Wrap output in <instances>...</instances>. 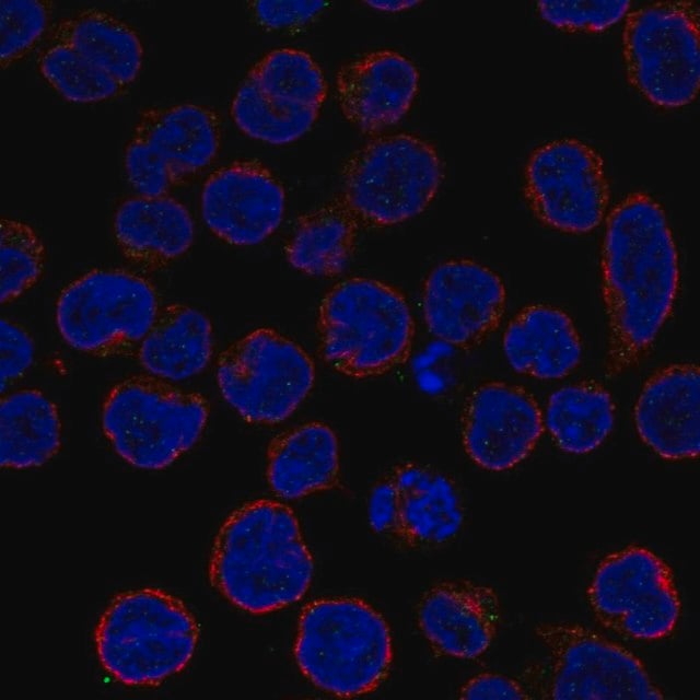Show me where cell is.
I'll list each match as a JSON object with an SVG mask.
<instances>
[{
  "label": "cell",
  "instance_id": "1",
  "mask_svg": "<svg viewBox=\"0 0 700 700\" xmlns=\"http://www.w3.org/2000/svg\"><path fill=\"white\" fill-rule=\"evenodd\" d=\"M602 275L609 326L606 373L615 376L653 343L679 287L673 233L663 207L649 194L632 192L609 213Z\"/></svg>",
  "mask_w": 700,
  "mask_h": 700
},
{
  "label": "cell",
  "instance_id": "2",
  "mask_svg": "<svg viewBox=\"0 0 700 700\" xmlns=\"http://www.w3.org/2000/svg\"><path fill=\"white\" fill-rule=\"evenodd\" d=\"M314 568L293 511L279 501L258 499L234 510L221 525L209 578L230 604L265 615L300 600Z\"/></svg>",
  "mask_w": 700,
  "mask_h": 700
},
{
  "label": "cell",
  "instance_id": "3",
  "mask_svg": "<svg viewBox=\"0 0 700 700\" xmlns=\"http://www.w3.org/2000/svg\"><path fill=\"white\" fill-rule=\"evenodd\" d=\"M199 627L188 607L155 587L115 596L94 631L97 658L107 674L131 687L158 686L192 658Z\"/></svg>",
  "mask_w": 700,
  "mask_h": 700
},
{
  "label": "cell",
  "instance_id": "4",
  "mask_svg": "<svg viewBox=\"0 0 700 700\" xmlns=\"http://www.w3.org/2000/svg\"><path fill=\"white\" fill-rule=\"evenodd\" d=\"M393 654L387 621L360 598H319L302 609L295 662L327 693L357 697L374 691L387 677Z\"/></svg>",
  "mask_w": 700,
  "mask_h": 700
},
{
  "label": "cell",
  "instance_id": "5",
  "mask_svg": "<svg viewBox=\"0 0 700 700\" xmlns=\"http://www.w3.org/2000/svg\"><path fill=\"white\" fill-rule=\"evenodd\" d=\"M319 351L349 377L383 375L406 362L415 324L404 295L375 279L354 277L335 284L317 316Z\"/></svg>",
  "mask_w": 700,
  "mask_h": 700
},
{
  "label": "cell",
  "instance_id": "6",
  "mask_svg": "<svg viewBox=\"0 0 700 700\" xmlns=\"http://www.w3.org/2000/svg\"><path fill=\"white\" fill-rule=\"evenodd\" d=\"M209 404L151 375H133L115 384L101 409V425L115 453L144 470L168 467L200 439Z\"/></svg>",
  "mask_w": 700,
  "mask_h": 700
},
{
  "label": "cell",
  "instance_id": "7",
  "mask_svg": "<svg viewBox=\"0 0 700 700\" xmlns=\"http://www.w3.org/2000/svg\"><path fill=\"white\" fill-rule=\"evenodd\" d=\"M339 196L360 224L390 226L420 214L443 180L435 148L409 133L377 137L342 168Z\"/></svg>",
  "mask_w": 700,
  "mask_h": 700
},
{
  "label": "cell",
  "instance_id": "8",
  "mask_svg": "<svg viewBox=\"0 0 700 700\" xmlns=\"http://www.w3.org/2000/svg\"><path fill=\"white\" fill-rule=\"evenodd\" d=\"M160 310L159 294L145 278L117 268L94 269L60 292L55 320L74 350L115 358L137 352Z\"/></svg>",
  "mask_w": 700,
  "mask_h": 700
},
{
  "label": "cell",
  "instance_id": "9",
  "mask_svg": "<svg viewBox=\"0 0 700 700\" xmlns=\"http://www.w3.org/2000/svg\"><path fill=\"white\" fill-rule=\"evenodd\" d=\"M622 50L628 78L653 105L677 108L699 90V10L693 1L645 3L626 15Z\"/></svg>",
  "mask_w": 700,
  "mask_h": 700
},
{
  "label": "cell",
  "instance_id": "10",
  "mask_svg": "<svg viewBox=\"0 0 700 700\" xmlns=\"http://www.w3.org/2000/svg\"><path fill=\"white\" fill-rule=\"evenodd\" d=\"M215 374L223 398L245 421L276 424L307 397L315 365L295 341L260 327L220 353Z\"/></svg>",
  "mask_w": 700,
  "mask_h": 700
},
{
  "label": "cell",
  "instance_id": "11",
  "mask_svg": "<svg viewBox=\"0 0 700 700\" xmlns=\"http://www.w3.org/2000/svg\"><path fill=\"white\" fill-rule=\"evenodd\" d=\"M536 634L549 653L539 673L548 699H663L644 664L622 645L571 622H546Z\"/></svg>",
  "mask_w": 700,
  "mask_h": 700
},
{
  "label": "cell",
  "instance_id": "12",
  "mask_svg": "<svg viewBox=\"0 0 700 700\" xmlns=\"http://www.w3.org/2000/svg\"><path fill=\"white\" fill-rule=\"evenodd\" d=\"M596 619L617 634L643 642L669 637L681 600L667 562L643 546L610 552L597 564L587 588Z\"/></svg>",
  "mask_w": 700,
  "mask_h": 700
},
{
  "label": "cell",
  "instance_id": "13",
  "mask_svg": "<svg viewBox=\"0 0 700 700\" xmlns=\"http://www.w3.org/2000/svg\"><path fill=\"white\" fill-rule=\"evenodd\" d=\"M525 195L546 226L571 234L588 233L602 223L609 202L603 159L576 138L546 142L528 158Z\"/></svg>",
  "mask_w": 700,
  "mask_h": 700
},
{
  "label": "cell",
  "instance_id": "14",
  "mask_svg": "<svg viewBox=\"0 0 700 700\" xmlns=\"http://www.w3.org/2000/svg\"><path fill=\"white\" fill-rule=\"evenodd\" d=\"M285 203L282 183L257 160H238L215 170L200 196L207 228L235 246H253L268 238L280 226Z\"/></svg>",
  "mask_w": 700,
  "mask_h": 700
},
{
  "label": "cell",
  "instance_id": "15",
  "mask_svg": "<svg viewBox=\"0 0 700 700\" xmlns=\"http://www.w3.org/2000/svg\"><path fill=\"white\" fill-rule=\"evenodd\" d=\"M505 298L504 284L494 271L469 259H452L435 266L427 277L422 311L433 336L466 348L494 330Z\"/></svg>",
  "mask_w": 700,
  "mask_h": 700
},
{
  "label": "cell",
  "instance_id": "16",
  "mask_svg": "<svg viewBox=\"0 0 700 700\" xmlns=\"http://www.w3.org/2000/svg\"><path fill=\"white\" fill-rule=\"evenodd\" d=\"M544 417L523 387L489 382L468 397L462 415V440L470 459L489 471L509 470L535 448Z\"/></svg>",
  "mask_w": 700,
  "mask_h": 700
},
{
  "label": "cell",
  "instance_id": "17",
  "mask_svg": "<svg viewBox=\"0 0 700 700\" xmlns=\"http://www.w3.org/2000/svg\"><path fill=\"white\" fill-rule=\"evenodd\" d=\"M500 612V599L491 586L446 580L424 592L417 607V622L435 652L472 661L490 649Z\"/></svg>",
  "mask_w": 700,
  "mask_h": 700
},
{
  "label": "cell",
  "instance_id": "18",
  "mask_svg": "<svg viewBox=\"0 0 700 700\" xmlns=\"http://www.w3.org/2000/svg\"><path fill=\"white\" fill-rule=\"evenodd\" d=\"M418 84L416 65L392 49L360 55L342 65L336 75L343 116L365 133L397 124L409 110Z\"/></svg>",
  "mask_w": 700,
  "mask_h": 700
},
{
  "label": "cell",
  "instance_id": "19",
  "mask_svg": "<svg viewBox=\"0 0 700 700\" xmlns=\"http://www.w3.org/2000/svg\"><path fill=\"white\" fill-rule=\"evenodd\" d=\"M633 418L641 440L668 460L697 458L700 448V376L693 363H676L643 385Z\"/></svg>",
  "mask_w": 700,
  "mask_h": 700
},
{
  "label": "cell",
  "instance_id": "20",
  "mask_svg": "<svg viewBox=\"0 0 700 700\" xmlns=\"http://www.w3.org/2000/svg\"><path fill=\"white\" fill-rule=\"evenodd\" d=\"M397 492V524L393 538L412 548H436L460 533L465 508L459 489L446 474L405 463L388 475Z\"/></svg>",
  "mask_w": 700,
  "mask_h": 700
},
{
  "label": "cell",
  "instance_id": "21",
  "mask_svg": "<svg viewBox=\"0 0 700 700\" xmlns=\"http://www.w3.org/2000/svg\"><path fill=\"white\" fill-rule=\"evenodd\" d=\"M113 230L122 256L130 262L158 269L191 247L195 224L187 208L171 196H132L119 203Z\"/></svg>",
  "mask_w": 700,
  "mask_h": 700
},
{
  "label": "cell",
  "instance_id": "22",
  "mask_svg": "<svg viewBox=\"0 0 700 700\" xmlns=\"http://www.w3.org/2000/svg\"><path fill=\"white\" fill-rule=\"evenodd\" d=\"M502 348L510 366L538 380H560L580 363L582 342L562 310L534 304L520 311L508 325Z\"/></svg>",
  "mask_w": 700,
  "mask_h": 700
},
{
  "label": "cell",
  "instance_id": "23",
  "mask_svg": "<svg viewBox=\"0 0 700 700\" xmlns=\"http://www.w3.org/2000/svg\"><path fill=\"white\" fill-rule=\"evenodd\" d=\"M339 443L327 424L312 421L272 439L266 476L272 492L298 500L331 489L339 478Z\"/></svg>",
  "mask_w": 700,
  "mask_h": 700
},
{
  "label": "cell",
  "instance_id": "24",
  "mask_svg": "<svg viewBox=\"0 0 700 700\" xmlns=\"http://www.w3.org/2000/svg\"><path fill=\"white\" fill-rule=\"evenodd\" d=\"M132 135L162 155L179 184L214 160L221 144V122L213 109L200 104L155 106L140 113Z\"/></svg>",
  "mask_w": 700,
  "mask_h": 700
},
{
  "label": "cell",
  "instance_id": "25",
  "mask_svg": "<svg viewBox=\"0 0 700 700\" xmlns=\"http://www.w3.org/2000/svg\"><path fill=\"white\" fill-rule=\"evenodd\" d=\"M212 353L210 319L201 311L183 303L161 307L136 352L149 375L170 383L201 373Z\"/></svg>",
  "mask_w": 700,
  "mask_h": 700
},
{
  "label": "cell",
  "instance_id": "26",
  "mask_svg": "<svg viewBox=\"0 0 700 700\" xmlns=\"http://www.w3.org/2000/svg\"><path fill=\"white\" fill-rule=\"evenodd\" d=\"M61 420L56 404L36 388L2 394L0 464L3 468L39 467L59 452Z\"/></svg>",
  "mask_w": 700,
  "mask_h": 700
},
{
  "label": "cell",
  "instance_id": "27",
  "mask_svg": "<svg viewBox=\"0 0 700 700\" xmlns=\"http://www.w3.org/2000/svg\"><path fill=\"white\" fill-rule=\"evenodd\" d=\"M51 37L74 48L124 88L141 71L144 49L139 34L108 11L83 9L61 20Z\"/></svg>",
  "mask_w": 700,
  "mask_h": 700
},
{
  "label": "cell",
  "instance_id": "28",
  "mask_svg": "<svg viewBox=\"0 0 700 700\" xmlns=\"http://www.w3.org/2000/svg\"><path fill=\"white\" fill-rule=\"evenodd\" d=\"M359 225L340 197L311 210L292 229L284 248L287 260L308 276H337L352 258Z\"/></svg>",
  "mask_w": 700,
  "mask_h": 700
},
{
  "label": "cell",
  "instance_id": "29",
  "mask_svg": "<svg viewBox=\"0 0 700 700\" xmlns=\"http://www.w3.org/2000/svg\"><path fill=\"white\" fill-rule=\"evenodd\" d=\"M544 423L560 450L587 454L612 431L615 405L610 394L595 382L567 385L550 395Z\"/></svg>",
  "mask_w": 700,
  "mask_h": 700
},
{
  "label": "cell",
  "instance_id": "30",
  "mask_svg": "<svg viewBox=\"0 0 700 700\" xmlns=\"http://www.w3.org/2000/svg\"><path fill=\"white\" fill-rule=\"evenodd\" d=\"M319 110L272 98L247 77L230 106L231 117L241 131L270 144H287L304 136L314 126Z\"/></svg>",
  "mask_w": 700,
  "mask_h": 700
},
{
  "label": "cell",
  "instance_id": "31",
  "mask_svg": "<svg viewBox=\"0 0 700 700\" xmlns=\"http://www.w3.org/2000/svg\"><path fill=\"white\" fill-rule=\"evenodd\" d=\"M246 77L266 95L291 105L320 109L326 100L323 70L303 49H272L249 69Z\"/></svg>",
  "mask_w": 700,
  "mask_h": 700
},
{
  "label": "cell",
  "instance_id": "32",
  "mask_svg": "<svg viewBox=\"0 0 700 700\" xmlns=\"http://www.w3.org/2000/svg\"><path fill=\"white\" fill-rule=\"evenodd\" d=\"M37 67L50 86L73 103L104 102L126 89L74 48L59 42H51L39 52Z\"/></svg>",
  "mask_w": 700,
  "mask_h": 700
},
{
  "label": "cell",
  "instance_id": "33",
  "mask_svg": "<svg viewBox=\"0 0 700 700\" xmlns=\"http://www.w3.org/2000/svg\"><path fill=\"white\" fill-rule=\"evenodd\" d=\"M0 259V301L7 304L37 283L44 270L45 247L30 224L2 218Z\"/></svg>",
  "mask_w": 700,
  "mask_h": 700
},
{
  "label": "cell",
  "instance_id": "34",
  "mask_svg": "<svg viewBox=\"0 0 700 700\" xmlns=\"http://www.w3.org/2000/svg\"><path fill=\"white\" fill-rule=\"evenodd\" d=\"M52 3L46 0L0 1V59L5 69L27 55L46 33Z\"/></svg>",
  "mask_w": 700,
  "mask_h": 700
},
{
  "label": "cell",
  "instance_id": "35",
  "mask_svg": "<svg viewBox=\"0 0 700 700\" xmlns=\"http://www.w3.org/2000/svg\"><path fill=\"white\" fill-rule=\"evenodd\" d=\"M630 7L629 1H540L536 10L557 28L602 32L626 18Z\"/></svg>",
  "mask_w": 700,
  "mask_h": 700
},
{
  "label": "cell",
  "instance_id": "36",
  "mask_svg": "<svg viewBox=\"0 0 700 700\" xmlns=\"http://www.w3.org/2000/svg\"><path fill=\"white\" fill-rule=\"evenodd\" d=\"M124 168L137 196L163 197L178 183L162 155L145 140L131 136L124 150Z\"/></svg>",
  "mask_w": 700,
  "mask_h": 700
},
{
  "label": "cell",
  "instance_id": "37",
  "mask_svg": "<svg viewBox=\"0 0 700 700\" xmlns=\"http://www.w3.org/2000/svg\"><path fill=\"white\" fill-rule=\"evenodd\" d=\"M1 393L21 380L35 358V345L28 331L20 324L1 318L0 325Z\"/></svg>",
  "mask_w": 700,
  "mask_h": 700
},
{
  "label": "cell",
  "instance_id": "38",
  "mask_svg": "<svg viewBox=\"0 0 700 700\" xmlns=\"http://www.w3.org/2000/svg\"><path fill=\"white\" fill-rule=\"evenodd\" d=\"M328 5L324 1H268L249 2L256 22L268 30L302 27L318 16Z\"/></svg>",
  "mask_w": 700,
  "mask_h": 700
},
{
  "label": "cell",
  "instance_id": "39",
  "mask_svg": "<svg viewBox=\"0 0 700 700\" xmlns=\"http://www.w3.org/2000/svg\"><path fill=\"white\" fill-rule=\"evenodd\" d=\"M368 521L376 534L393 538L397 524V492L389 476L377 481L370 491Z\"/></svg>",
  "mask_w": 700,
  "mask_h": 700
},
{
  "label": "cell",
  "instance_id": "40",
  "mask_svg": "<svg viewBox=\"0 0 700 700\" xmlns=\"http://www.w3.org/2000/svg\"><path fill=\"white\" fill-rule=\"evenodd\" d=\"M462 699H526V688L515 679L499 673H481L468 679L459 689Z\"/></svg>",
  "mask_w": 700,
  "mask_h": 700
},
{
  "label": "cell",
  "instance_id": "41",
  "mask_svg": "<svg viewBox=\"0 0 700 700\" xmlns=\"http://www.w3.org/2000/svg\"><path fill=\"white\" fill-rule=\"evenodd\" d=\"M369 7L387 12H396L409 9L418 4V1L412 0H392V1H366Z\"/></svg>",
  "mask_w": 700,
  "mask_h": 700
}]
</instances>
